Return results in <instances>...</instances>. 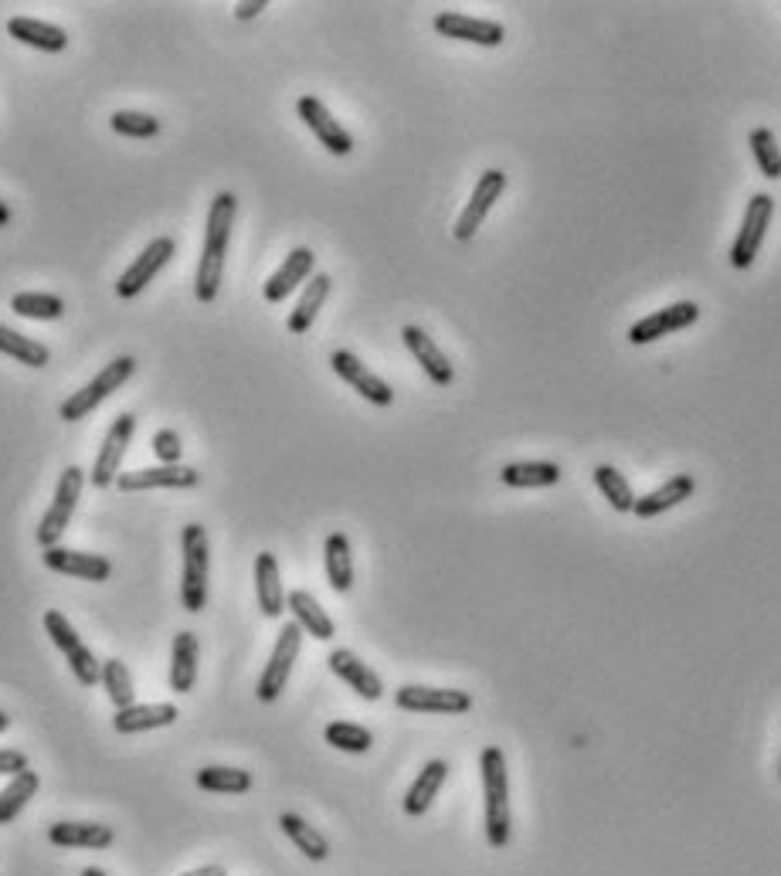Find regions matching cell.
I'll return each mask as SVG.
<instances>
[{"label":"cell","instance_id":"6da1fadb","mask_svg":"<svg viewBox=\"0 0 781 876\" xmlns=\"http://www.w3.org/2000/svg\"><path fill=\"white\" fill-rule=\"evenodd\" d=\"M235 218H238V197L231 190H221L208 208L205 248H201V262H198V276H194V296H198V303L218 299Z\"/></svg>","mask_w":781,"mask_h":876},{"label":"cell","instance_id":"7a4b0ae2","mask_svg":"<svg viewBox=\"0 0 781 876\" xmlns=\"http://www.w3.org/2000/svg\"><path fill=\"white\" fill-rule=\"evenodd\" d=\"M480 775H483V805H486V839L493 849H503L513 833L506 755L500 748H486L480 755Z\"/></svg>","mask_w":781,"mask_h":876},{"label":"cell","instance_id":"3957f363","mask_svg":"<svg viewBox=\"0 0 781 876\" xmlns=\"http://www.w3.org/2000/svg\"><path fill=\"white\" fill-rule=\"evenodd\" d=\"M180 554H184V574H180V601L190 616H198L208 604V574H211V548L208 530L201 523H187L180 530Z\"/></svg>","mask_w":781,"mask_h":876},{"label":"cell","instance_id":"277c9868","mask_svg":"<svg viewBox=\"0 0 781 876\" xmlns=\"http://www.w3.org/2000/svg\"><path fill=\"white\" fill-rule=\"evenodd\" d=\"M134 371H137V361L134 357H116V361H109L102 371H99V377H92L82 391H72V397H65L61 401V419L65 422H82L86 415H92L99 404L112 394V391H119L129 377H134Z\"/></svg>","mask_w":781,"mask_h":876},{"label":"cell","instance_id":"5b68a950","mask_svg":"<svg viewBox=\"0 0 781 876\" xmlns=\"http://www.w3.org/2000/svg\"><path fill=\"white\" fill-rule=\"evenodd\" d=\"M82 486H86V476L79 465H69L61 473L58 486H55V500L48 506V513L41 516V526H38V544L48 551V548H58L61 533L69 530L72 523V513H76V503L82 496Z\"/></svg>","mask_w":781,"mask_h":876},{"label":"cell","instance_id":"8992f818","mask_svg":"<svg viewBox=\"0 0 781 876\" xmlns=\"http://www.w3.org/2000/svg\"><path fill=\"white\" fill-rule=\"evenodd\" d=\"M45 632L51 636V642L61 649V656L69 659L72 666V677L82 683V687H96L102 680V662L92 656V649L79 639V632L72 629V622L65 619L61 612H45Z\"/></svg>","mask_w":781,"mask_h":876},{"label":"cell","instance_id":"52a82bcc","mask_svg":"<svg viewBox=\"0 0 781 876\" xmlns=\"http://www.w3.org/2000/svg\"><path fill=\"white\" fill-rule=\"evenodd\" d=\"M299 649H303V629L296 622L283 626L279 629V639L273 646V656L263 669V680H258V690L255 697L263 700V703H273L279 700V693L286 690L289 683V672H293V662L299 659Z\"/></svg>","mask_w":781,"mask_h":876},{"label":"cell","instance_id":"ba28073f","mask_svg":"<svg viewBox=\"0 0 781 876\" xmlns=\"http://www.w3.org/2000/svg\"><path fill=\"white\" fill-rule=\"evenodd\" d=\"M771 218H774V197L771 194H754L744 208V218H741V232L731 245V265L734 268H751L761 245H764V235L771 228Z\"/></svg>","mask_w":781,"mask_h":876},{"label":"cell","instance_id":"9c48e42d","mask_svg":"<svg viewBox=\"0 0 781 876\" xmlns=\"http://www.w3.org/2000/svg\"><path fill=\"white\" fill-rule=\"evenodd\" d=\"M700 319V306L693 299H683V303H670L656 313H649L642 319H635L629 326V344L632 347H645L653 341H663V336H673L686 326H693Z\"/></svg>","mask_w":781,"mask_h":876},{"label":"cell","instance_id":"30bf717a","mask_svg":"<svg viewBox=\"0 0 781 876\" xmlns=\"http://www.w3.org/2000/svg\"><path fill=\"white\" fill-rule=\"evenodd\" d=\"M503 190H506V174H503V170L493 167V170L480 174V180H476V187H473V197H469V205L463 208L459 222H455V228H452L455 242H469V238L483 228L486 215L493 211V205L503 197Z\"/></svg>","mask_w":781,"mask_h":876},{"label":"cell","instance_id":"8fae6325","mask_svg":"<svg viewBox=\"0 0 781 876\" xmlns=\"http://www.w3.org/2000/svg\"><path fill=\"white\" fill-rule=\"evenodd\" d=\"M134 432H137V419L134 415H119L109 425V432H106V439L99 445L96 465H92V476H89L96 490H106V486H112L119 480V465L126 459L129 442H134Z\"/></svg>","mask_w":781,"mask_h":876},{"label":"cell","instance_id":"7c38bea8","mask_svg":"<svg viewBox=\"0 0 781 876\" xmlns=\"http://www.w3.org/2000/svg\"><path fill=\"white\" fill-rule=\"evenodd\" d=\"M296 112H299V119L309 126L313 137H316L323 147H327V154H334V157H347V154L354 150V137L344 129V122L334 119V112H330L327 106H323L316 96H303V99L296 102Z\"/></svg>","mask_w":781,"mask_h":876},{"label":"cell","instance_id":"4fadbf2b","mask_svg":"<svg viewBox=\"0 0 781 876\" xmlns=\"http://www.w3.org/2000/svg\"><path fill=\"white\" fill-rule=\"evenodd\" d=\"M174 252H177V242H174V238H167V235H164V238H154V242L137 255V262L119 276L116 293H119L122 299L140 296V293L154 283V276L160 273V268L174 258Z\"/></svg>","mask_w":781,"mask_h":876},{"label":"cell","instance_id":"5bb4252c","mask_svg":"<svg viewBox=\"0 0 781 876\" xmlns=\"http://www.w3.org/2000/svg\"><path fill=\"white\" fill-rule=\"evenodd\" d=\"M330 367H334V374H337L344 384H350L364 401L377 404V409H387V404H395V391H390V384L380 381L357 354H350V351H334Z\"/></svg>","mask_w":781,"mask_h":876},{"label":"cell","instance_id":"9a60e30c","mask_svg":"<svg viewBox=\"0 0 781 876\" xmlns=\"http://www.w3.org/2000/svg\"><path fill=\"white\" fill-rule=\"evenodd\" d=\"M201 483L198 469L190 465H154V469H134V473H119L116 486L122 493L140 490H194Z\"/></svg>","mask_w":781,"mask_h":876},{"label":"cell","instance_id":"2e32d148","mask_svg":"<svg viewBox=\"0 0 781 876\" xmlns=\"http://www.w3.org/2000/svg\"><path fill=\"white\" fill-rule=\"evenodd\" d=\"M435 31H438L442 38L469 41V45H480V48H500L503 38H506V28H503L500 21L469 18V14H459V11H442V14H435Z\"/></svg>","mask_w":781,"mask_h":876},{"label":"cell","instance_id":"e0dca14e","mask_svg":"<svg viewBox=\"0 0 781 876\" xmlns=\"http://www.w3.org/2000/svg\"><path fill=\"white\" fill-rule=\"evenodd\" d=\"M395 703L412 713H466L473 710V697L466 690H438V687H402Z\"/></svg>","mask_w":781,"mask_h":876},{"label":"cell","instance_id":"ac0fdd59","mask_svg":"<svg viewBox=\"0 0 781 876\" xmlns=\"http://www.w3.org/2000/svg\"><path fill=\"white\" fill-rule=\"evenodd\" d=\"M313 268H316L313 248H306V245H303V248H293V252L286 255V262L269 276V283L263 286L266 303H286L303 283L313 279Z\"/></svg>","mask_w":781,"mask_h":876},{"label":"cell","instance_id":"d6986e66","mask_svg":"<svg viewBox=\"0 0 781 876\" xmlns=\"http://www.w3.org/2000/svg\"><path fill=\"white\" fill-rule=\"evenodd\" d=\"M402 341L408 347V354L422 364V371L428 374V381H435L438 387H448L455 381V367L448 364V357L438 351V344L422 329V326H405Z\"/></svg>","mask_w":781,"mask_h":876},{"label":"cell","instance_id":"ffe728a7","mask_svg":"<svg viewBox=\"0 0 781 876\" xmlns=\"http://www.w3.org/2000/svg\"><path fill=\"white\" fill-rule=\"evenodd\" d=\"M693 490H696V480H693L690 473H676V476H670V480H666L660 490L645 493V496H635V506H632V513H635L639 520H653V516H663V513L676 510L683 500H690V496H693Z\"/></svg>","mask_w":781,"mask_h":876},{"label":"cell","instance_id":"44dd1931","mask_svg":"<svg viewBox=\"0 0 781 876\" xmlns=\"http://www.w3.org/2000/svg\"><path fill=\"white\" fill-rule=\"evenodd\" d=\"M327 662H330V669H334V677L344 680L357 697H364V700H380V693H384L380 677H377V672H374L367 662H360L350 649H334Z\"/></svg>","mask_w":781,"mask_h":876},{"label":"cell","instance_id":"7402d4cb","mask_svg":"<svg viewBox=\"0 0 781 876\" xmlns=\"http://www.w3.org/2000/svg\"><path fill=\"white\" fill-rule=\"evenodd\" d=\"M255 598H258V609H263L266 619H279L286 612V591H283V578H279V561L269 551H263L255 558Z\"/></svg>","mask_w":781,"mask_h":876},{"label":"cell","instance_id":"603a6c76","mask_svg":"<svg viewBox=\"0 0 781 876\" xmlns=\"http://www.w3.org/2000/svg\"><path fill=\"white\" fill-rule=\"evenodd\" d=\"M45 568L55 574H69L82 581H106L112 574V564L99 554H82V551H65V548H48L45 551Z\"/></svg>","mask_w":781,"mask_h":876},{"label":"cell","instance_id":"cb8c5ba5","mask_svg":"<svg viewBox=\"0 0 781 876\" xmlns=\"http://www.w3.org/2000/svg\"><path fill=\"white\" fill-rule=\"evenodd\" d=\"M286 609L293 612L296 626H299L306 636H313V639H319V642H330V639L337 636L334 619L327 616V609H323V604H319L309 591H303V588L289 591V594H286Z\"/></svg>","mask_w":781,"mask_h":876},{"label":"cell","instance_id":"d4e9b609","mask_svg":"<svg viewBox=\"0 0 781 876\" xmlns=\"http://www.w3.org/2000/svg\"><path fill=\"white\" fill-rule=\"evenodd\" d=\"M198 636L194 632H177L170 646V690L174 693H190L198 683Z\"/></svg>","mask_w":781,"mask_h":876},{"label":"cell","instance_id":"484cf974","mask_svg":"<svg viewBox=\"0 0 781 876\" xmlns=\"http://www.w3.org/2000/svg\"><path fill=\"white\" fill-rule=\"evenodd\" d=\"M177 707L174 703H134L126 710H116L112 727L119 734H144V730H160L177 724Z\"/></svg>","mask_w":781,"mask_h":876},{"label":"cell","instance_id":"4316f807","mask_svg":"<svg viewBox=\"0 0 781 876\" xmlns=\"http://www.w3.org/2000/svg\"><path fill=\"white\" fill-rule=\"evenodd\" d=\"M48 839L61 849H106L116 836L102 823H55L48 829Z\"/></svg>","mask_w":781,"mask_h":876},{"label":"cell","instance_id":"83f0119b","mask_svg":"<svg viewBox=\"0 0 781 876\" xmlns=\"http://www.w3.org/2000/svg\"><path fill=\"white\" fill-rule=\"evenodd\" d=\"M323 564H327V581L334 591L347 594L354 588V551H350V537L347 533H330L327 544H323Z\"/></svg>","mask_w":781,"mask_h":876},{"label":"cell","instance_id":"f1b7e54d","mask_svg":"<svg viewBox=\"0 0 781 876\" xmlns=\"http://www.w3.org/2000/svg\"><path fill=\"white\" fill-rule=\"evenodd\" d=\"M503 486L510 490H544V486H554L561 483V465L557 462H510L503 465V473H500Z\"/></svg>","mask_w":781,"mask_h":876},{"label":"cell","instance_id":"f546056e","mask_svg":"<svg viewBox=\"0 0 781 876\" xmlns=\"http://www.w3.org/2000/svg\"><path fill=\"white\" fill-rule=\"evenodd\" d=\"M445 778H448V765H445L442 758L428 761V765L418 771V778L412 781V788H408V795H405V813H408L412 819H418V816L428 813L435 795H438V788L445 785Z\"/></svg>","mask_w":781,"mask_h":876},{"label":"cell","instance_id":"4dcf8cb0","mask_svg":"<svg viewBox=\"0 0 781 876\" xmlns=\"http://www.w3.org/2000/svg\"><path fill=\"white\" fill-rule=\"evenodd\" d=\"M330 289H334V279L327 276V273H316L309 283H306V289H303V296H299V303H296V309L289 313V333H296V336H303L313 323H316V316H319V309H323V303H327V296H330Z\"/></svg>","mask_w":781,"mask_h":876},{"label":"cell","instance_id":"1f68e13d","mask_svg":"<svg viewBox=\"0 0 781 876\" xmlns=\"http://www.w3.org/2000/svg\"><path fill=\"white\" fill-rule=\"evenodd\" d=\"M8 35L28 48H38V51H65L69 48V38H65L61 28L48 24V21H38V18H11L8 21Z\"/></svg>","mask_w":781,"mask_h":876},{"label":"cell","instance_id":"d6a6232c","mask_svg":"<svg viewBox=\"0 0 781 876\" xmlns=\"http://www.w3.org/2000/svg\"><path fill=\"white\" fill-rule=\"evenodd\" d=\"M38 788H41V778H38L31 768H24L21 775H14V778L4 785V791H0V826H11V823L24 813V805L34 798Z\"/></svg>","mask_w":781,"mask_h":876},{"label":"cell","instance_id":"836d02e7","mask_svg":"<svg viewBox=\"0 0 781 876\" xmlns=\"http://www.w3.org/2000/svg\"><path fill=\"white\" fill-rule=\"evenodd\" d=\"M279 826H283V833L289 836V843L306 856V859H313V863H323L330 856V843L323 839L306 819H299L296 813H283L279 816Z\"/></svg>","mask_w":781,"mask_h":876},{"label":"cell","instance_id":"e575fe53","mask_svg":"<svg viewBox=\"0 0 781 876\" xmlns=\"http://www.w3.org/2000/svg\"><path fill=\"white\" fill-rule=\"evenodd\" d=\"M0 354L14 357V361L24 364V367H45V364L51 361V354H48L45 344L31 341V336L18 333V329H11V326H0Z\"/></svg>","mask_w":781,"mask_h":876},{"label":"cell","instance_id":"d590c367","mask_svg":"<svg viewBox=\"0 0 781 876\" xmlns=\"http://www.w3.org/2000/svg\"><path fill=\"white\" fill-rule=\"evenodd\" d=\"M595 486H599V493L609 500L612 510H619V513H632V506H635V493H632L625 473H619L615 465H609V462L595 465Z\"/></svg>","mask_w":781,"mask_h":876},{"label":"cell","instance_id":"8d00e7d4","mask_svg":"<svg viewBox=\"0 0 781 876\" xmlns=\"http://www.w3.org/2000/svg\"><path fill=\"white\" fill-rule=\"evenodd\" d=\"M748 147H751V157H754L761 177L781 180V147H778L774 132H771L768 126H754V129H751Z\"/></svg>","mask_w":781,"mask_h":876},{"label":"cell","instance_id":"74e56055","mask_svg":"<svg viewBox=\"0 0 781 876\" xmlns=\"http://www.w3.org/2000/svg\"><path fill=\"white\" fill-rule=\"evenodd\" d=\"M102 687H106V693H109L116 710H126V707L137 703L134 677H129L126 662H119V659H106L102 662Z\"/></svg>","mask_w":781,"mask_h":876},{"label":"cell","instance_id":"f35d334b","mask_svg":"<svg viewBox=\"0 0 781 876\" xmlns=\"http://www.w3.org/2000/svg\"><path fill=\"white\" fill-rule=\"evenodd\" d=\"M323 737H327L330 748L347 751V755H364V751H370V745H374L370 730L360 727V724H350V720H334V724H327Z\"/></svg>","mask_w":781,"mask_h":876},{"label":"cell","instance_id":"ab89813d","mask_svg":"<svg viewBox=\"0 0 781 876\" xmlns=\"http://www.w3.org/2000/svg\"><path fill=\"white\" fill-rule=\"evenodd\" d=\"M198 788L218 791V795H245V791L251 788V775L241 771V768L215 765V768H201V771H198Z\"/></svg>","mask_w":781,"mask_h":876},{"label":"cell","instance_id":"60d3db41","mask_svg":"<svg viewBox=\"0 0 781 876\" xmlns=\"http://www.w3.org/2000/svg\"><path fill=\"white\" fill-rule=\"evenodd\" d=\"M11 309L24 319H58L65 313V303L51 293H18L11 299Z\"/></svg>","mask_w":781,"mask_h":876},{"label":"cell","instance_id":"b9f144b4","mask_svg":"<svg viewBox=\"0 0 781 876\" xmlns=\"http://www.w3.org/2000/svg\"><path fill=\"white\" fill-rule=\"evenodd\" d=\"M109 126L119 132V137H134V140H150L160 132V119L150 112H134V109H119L112 112Z\"/></svg>","mask_w":781,"mask_h":876},{"label":"cell","instance_id":"7bdbcfd3","mask_svg":"<svg viewBox=\"0 0 781 876\" xmlns=\"http://www.w3.org/2000/svg\"><path fill=\"white\" fill-rule=\"evenodd\" d=\"M150 445H154V455L160 459V465H177L184 455V442L174 429H160Z\"/></svg>","mask_w":781,"mask_h":876},{"label":"cell","instance_id":"ee69618b","mask_svg":"<svg viewBox=\"0 0 781 876\" xmlns=\"http://www.w3.org/2000/svg\"><path fill=\"white\" fill-rule=\"evenodd\" d=\"M24 768H28V758H24L18 748H4V751H0V775H11V778H14V775H21Z\"/></svg>","mask_w":781,"mask_h":876},{"label":"cell","instance_id":"f6af8a7d","mask_svg":"<svg viewBox=\"0 0 781 876\" xmlns=\"http://www.w3.org/2000/svg\"><path fill=\"white\" fill-rule=\"evenodd\" d=\"M266 8H269L266 0H245V4H235V18L238 21H251V18L263 14Z\"/></svg>","mask_w":781,"mask_h":876},{"label":"cell","instance_id":"bcb514c9","mask_svg":"<svg viewBox=\"0 0 781 876\" xmlns=\"http://www.w3.org/2000/svg\"><path fill=\"white\" fill-rule=\"evenodd\" d=\"M180 876H228V869H225V866H218V863H211V866L190 869V873H180Z\"/></svg>","mask_w":781,"mask_h":876},{"label":"cell","instance_id":"7dc6e473","mask_svg":"<svg viewBox=\"0 0 781 876\" xmlns=\"http://www.w3.org/2000/svg\"><path fill=\"white\" fill-rule=\"evenodd\" d=\"M8 225H11V208L0 200V228H8Z\"/></svg>","mask_w":781,"mask_h":876},{"label":"cell","instance_id":"c3c4849f","mask_svg":"<svg viewBox=\"0 0 781 876\" xmlns=\"http://www.w3.org/2000/svg\"><path fill=\"white\" fill-rule=\"evenodd\" d=\"M82 876H109V873H102L99 866H86V869H82Z\"/></svg>","mask_w":781,"mask_h":876},{"label":"cell","instance_id":"681fc988","mask_svg":"<svg viewBox=\"0 0 781 876\" xmlns=\"http://www.w3.org/2000/svg\"><path fill=\"white\" fill-rule=\"evenodd\" d=\"M8 727H11V717H8L4 710H0V734H4Z\"/></svg>","mask_w":781,"mask_h":876},{"label":"cell","instance_id":"f907efd6","mask_svg":"<svg viewBox=\"0 0 781 876\" xmlns=\"http://www.w3.org/2000/svg\"><path fill=\"white\" fill-rule=\"evenodd\" d=\"M778 778H781V765H778Z\"/></svg>","mask_w":781,"mask_h":876}]
</instances>
